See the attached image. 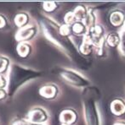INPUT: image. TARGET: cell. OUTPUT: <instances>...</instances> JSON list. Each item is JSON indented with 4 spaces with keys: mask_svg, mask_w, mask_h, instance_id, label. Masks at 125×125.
Wrapping results in <instances>:
<instances>
[{
    "mask_svg": "<svg viewBox=\"0 0 125 125\" xmlns=\"http://www.w3.org/2000/svg\"><path fill=\"white\" fill-rule=\"evenodd\" d=\"M4 25H5V20H4V18H3L2 15H0V28L3 27Z\"/></svg>",
    "mask_w": 125,
    "mask_h": 125,
    "instance_id": "cell-24",
    "label": "cell"
},
{
    "mask_svg": "<svg viewBox=\"0 0 125 125\" xmlns=\"http://www.w3.org/2000/svg\"><path fill=\"white\" fill-rule=\"evenodd\" d=\"M71 26L69 25H62L61 27H60V33L64 36H67L71 33Z\"/></svg>",
    "mask_w": 125,
    "mask_h": 125,
    "instance_id": "cell-20",
    "label": "cell"
},
{
    "mask_svg": "<svg viewBox=\"0 0 125 125\" xmlns=\"http://www.w3.org/2000/svg\"><path fill=\"white\" fill-rule=\"evenodd\" d=\"M6 80L4 79V77L2 76L1 74H0V89H2V88H3L5 85H6Z\"/></svg>",
    "mask_w": 125,
    "mask_h": 125,
    "instance_id": "cell-23",
    "label": "cell"
},
{
    "mask_svg": "<svg viewBox=\"0 0 125 125\" xmlns=\"http://www.w3.org/2000/svg\"><path fill=\"white\" fill-rule=\"evenodd\" d=\"M120 52L122 55L125 57V31L121 33L120 38Z\"/></svg>",
    "mask_w": 125,
    "mask_h": 125,
    "instance_id": "cell-18",
    "label": "cell"
},
{
    "mask_svg": "<svg viewBox=\"0 0 125 125\" xmlns=\"http://www.w3.org/2000/svg\"><path fill=\"white\" fill-rule=\"evenodd\" d=\"M113 125H125V123H122V122H117L116 124H114Z\"/></svg>",
    "mask_w": 125,
    "mask_h": 125,
    "instance_id": "cell-26",
    "label": "cell"
},
{
    "mask_svg": "<svg viewBox=\"0 0 125 125\" xmlns=\"http://www.w3.org/2000/svg\"><path fill=\"white\" fill-rule=\"evenodd\" d=\"M111 110L115 115H122L125 113V103L121 100H115L111 104Z\"/></svg>",
    "mask_w": 125,
    "mask_h": 125,
    "instance_id": "cell-8",
    "label": "cell"
},
{
    "mask_svg": "<svg viewBox=\"0 0 125 125\" xmlns=\"http://www.w3.org/2000/svg\"><path fill=\"white\" fill-rule=\"evenodd\" d=\"M41 23L46 37L63 49L67 55H68L70 58L73 60V62L79 65L81 69H85L87 67V60L81 56L71 40L60 34V28H57L58 26H56V24L46 18H43L41 20Z\"/></svg>",
    "mask_w": 125,
    "mask_h": 125,
    "instance_id": "cell-1",
    "label": "cell"
},
{
    "mask_svg": "<svg viewBox=\"0 0 125 125\" xmlns=\"http://www.w3.org/2000/svg\"><path fill=\"white\" fill-rule=\"evenodd\" d=\"M73 14L75 16V19L77 21H83L85 17L87 16V13H86L85 8L83 6H78L75 10L73 11Z\"/></svg>",
    "mask_w": 125,
    "mask_h": 125,
    "instance_id": "cell-12",
    "label": "cell"
},
{
    "mask_svg": "<svg viewBox=\"0 0 125 125\" xmlns=\"http://www.w3.org/2000/svg\"><path fill=\"white\" fill-rule=\"evenodd\" d=\"M28 118L30 122L35 123V124H40L43 122L47 118V114L45 111L41 108H34L31 110L28 114Z\"/></svg>",
    "mask_w": 125,
    "mask_h": 125,
    "instance_id": "cell-5",
    "label": "cell"
},
{
    "mask_svg": "<svg viewBox=\"0 0 125 125\" xmlns=\"http://www.w3.org/2000/svg\"><path fill=\"white\" fill-rule=\"evenodd\" d=\"M75 16L73 14V12H68L65 16V21L67 25H69V24H71L75 21Z\"/></svg>",
    "mask_w": 125,
    "mask_h": 125,
    "instance_id": "cell-21",
    "label": "cell"
},
{
    "mask_svg": "<svg viewBox=\"0 0 125 125\" xmlns=\"http://www.w3.org/2000/svg\"><path fill=\"white\" fill-rule=\"evenodd\" d=\"M124 28H125V22H124Z\"/></svg>",
    "mask_w": 125,
    "mask_h": 125,
    "instance_id": "cell-28",
    "label": "cell"
},
{
    "mask_svg": "<svg viewBox=\"0 0 125 125\" xmlns=\"http://www.w3.org/2000/svg\"><path fill=\"white\" fill-rule=\"evenodd\" d=\"M43 9L47 12H51L56 8V3L55 2H45L43 4Z\"/></svg>",
    "mask_w": 125,
    "mask_h": 125,
    "instance_id": "cell-17",
    "label": "cell"
},
{
    "mask_svg": "<svg viewBox=\"0 0 125 125\" xmlns=\"http://www.w3.org/2000/svg\"><path fill=\"white\" fill-rule=\"evenodd\" d=\"M77 116L76 113L71 109H66L60 113V121L62 124H71L76 121Z\"/></svg>",
    "mask_w": 125,
    "mask_h": 125,
    "instance_id": "cell-7",
    "label": "cell"
},
{
    "mask_svg": "<svg viewBox=\"0 0 125 125\" xmlns=\"http://www.w3.org/2000/svg\"><path fill=\"white\" fill-rule=\"evenodd\" d=\"M8 60L6 59L5 58H3V57H0V72L3 71L6 67L8 66Z\"/></svg>",
    "mask_w": 125,
    "mask_h": 125,
    "instance_id": "cell-22",
    "label": "cell"
},
{
    "mask_svg": "<svg viewBox=\"0 0 125 125\" xmlns=\"http://www.w3.org/2000/svg\"><path fill=\"white\" fill-rule=\"evenodd\" d=\"M5 95V91L3 89H0V99L3 98Z\"/></svg>",
    "mask_w": 125,
    "mask_h": 125,
    "instance_id": "cell-25",
    "label": "cell"
},
{
    "mask_svg": "<svg viewBox=\"0 0 125 125\" xmlns=\"http://www.w3.org/2000/svg\"><path fill=\"white\" fill-rule=\"evenodd\" d=\"M57 92L56 87L53 85H46L43 86L40 89L39 93L42 96L45 97V98H53L56 96Z\"/></svg>",
    "mask_w": 125,
    "mask_h": 125,
    "instance_id": "cell-9",
    "label": "cell"
},
{
    "mask_svg": "<svg viewBox=\"0 0 125 125\" xmlns=\"http://www.w3.org/2000/svg\"><path fill=\"white\" fill-rule=\"evenodd\" d=\"M99 91L95 87H86L83 94V111L87 125H100V117L97 108Z\"/></svg>",
    "mask_w": 125,
    "mask_h": 125,
    "instance_id": "cell-3",
    "label": "cell"
},
{
    "mask_svg": "<svg viewBox=\"0 0 125 125\" xmlns=\"http://www.w3.org/2000/svg\"><path fill=\"white\" fill-rule=\"evenodd\" d=\"M40 75L41 73L37 70L23 67L19 64H12L8 74L9 95H13L22 84Z\"/></svg>",
    "mask_w": 125,
    "mask_h": 125,
    "instance_id": "cell-2",
    "label": "cell"
},
{
    "mask_svg": "<svg viewBox=\"0 0 125 125\" xmlns=\"http://www.w3.org/2000/svg\"><path fill=\"white\" fill-rule=\"evenodd\" d=\"M14 22H15L16 25H18L19 27H21L27 22V15L26 14H17L15 19H14Z\"/></svg>",
    "mask_w": 125,
    "mask_h": 125,
    "instance_id": "cell-15",
    "label": "cell"
},
{
    "mask_svg": "<svg viewBox=\"0 0 125 125\" xmlns=\"http://www.w3.org/2000/svg\"><path fill=\"white\" fill-rule=\"evenodd\" d=\"M107 43L111 47H117L120 43V37L117 33H111L107 37Z\"/></svg>",
    "mask_w": 125,
    "mask_h": 125,
    "instance_id": "cell-13",
    "label": "cell"
},
{
    "mask_svg": "<svg viewBox=\"0 0 125 125\" xmlns=\"http://www.w3.org/2000/svg\"><path fill=\"white\" fill-rule=\"evenodd\" d=\"M35 32H36V28L33 26L28 25V26L22 27V28L17 32V34H16V36H15V38H16V40H18L19 42L26 41V40L30 39L32 36H33Z\"/></svg>",
    "mask_w": 125,
    "mask_h": 125,
    "instance_id": "cell-6",
    "label": "cell"
},
{
    "mask_svg": "<svg viewBox=\"0 0 125 125\" xmlns=\"http://www.w3.org/2000/svg\"><path fill=\"white\" fill-rule=\"evenodd\" d=\"M17 52L19 53L20 56L21 57H26L27 56L29 52V47L26 44H20L17 47Z\"/></svg>",
    "mask_w": 125,
    "mask_h": 125,
    "instance_id": "cell-16",
    "label": "cell"
},
{
    "mask_svg": "<svg viewBox=\"0 0 125 125\" xmlns=\"http://www.w3.org/2000/svg\"><path fill=\"white\" fill-rule=\"evenodd\" d=\"M12 125H42L39 124H35V123L30 122V121H26L22 119H16L13 122Z\"/></svg>",
    "mask_w": 125,
    "mask_h": 125,
    "instance_id": "cell-19",
    "label": "cell"
},
{
    "mask_svg": "<svg viewBox=\"0 0 125 125\" xmlns=\"http://www.w3.org/2000/svg\"><path fill=\"white\" fill-rule=\"evenodd\" d=\"M60 75L64 80H66V82L77 87H87L89 84V80H87L85 78L82 77L74 71L69 70V69H60Z\"/></svg>",
    "mask_w": 125,
    "mask_h": 125,
    "instance_id": "cell-4",
    "label": "cell"
},
{
    "mask_svg": "<svg viewBox=\"0 0 125 125\" xmlns=\"http://www.w3.org/2000/svg\"><path fill=\"white\" fill-rule=\"evenodd\" d=\"M111 23L115 26H119L124 22V15L120 11H115L111 14L110 17Z\"/></svg>",
    "mask_w": 125,
    "mask_h": 125,
    "instance_id": "cell-11",
    "label": "cell"
},
{
    "mask_svg": "<svg viewBox=\"0 0 125 125\" xmlns=\"http://www.w3.org/2000/svg\"><path fill=\"white\" fill-rule=\"evenodd\" d=\"M62 125H68V124H62Z\"/></svg>",
    "mask_w": 125,
    "mask_h": 125,
    "instance_id": "cell-27",
    "label": "cell"
},
{
    "mask_svg": "<svg viewBox=\"0 0 125 125\" xmlns=\"http://www.w3.org/2000/svg\"><path fill=\"white\" fill-rule=\"evenodd\" d=\"M72 31L76 34H83L85 33V31H86V26L84 25L83 23L82 22H76L74 25H72Z\"/></svg>",
    "mask_w": 125,
    "mask_h": 125,
    "instance_id": "cell-14",
    "label": "cell"
},
{
    "mask_svg": "<svg viewBox=\"0 0 125 125\" xmlns=\"http://www.w3.org/2000/svg\"><path fill=\"white\" fill-rule=\"evenodd\" d=\"M93 42L90 38L89 37V36L85 35V36L83 37V42L80 47V52L82 54L88 55L92 51V47H93Z\"/></svg>",
    "mask_w": 125,
    "mask_h": 125,
    "instance_id": "cell-10",
    "label": "cell"
}]
</instances>
